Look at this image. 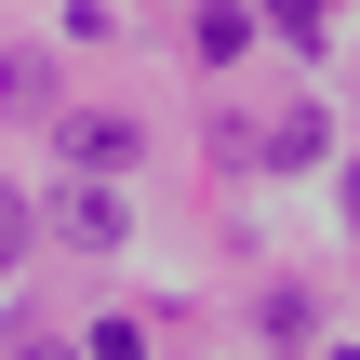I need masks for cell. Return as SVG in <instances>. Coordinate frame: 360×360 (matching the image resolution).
<instances>
[{"mask_svg": "<svg viewBox=\"0 0 360 360\" xmlns=\"http://www.w3.org/2000/svg\"><path fill=\"white\" fill-rule=\"evenodd\" d=\"M67 160H80V174H120V160H134V120H120V107H80V120H67Z\"/></svg>", "mask_w": 360, "mask_h": 360, "instance_id": "cell-1", "label": "cell"}, {"mask_svg": "<svg viewBox=\"0 0 360 360\" xmlns=\"http://www.w3.org/2000/svg\"><path fill=\"white\" fill-rule=\"evenodd\" d=\"M53 240H67V254H107V240H120V200H107V187H67V200H53Z\"/></svg>", "mask_w": 360, "mask_h": 360, "instance_id": "cell-2", "label": "cell"}, {"mask_svg": "<svg viewBox=\"0 0 360 360\" xmlns=\"http://www.w3.org/2000/svg\"><path fill=\"white\" fill-rule=\"evenodd\" d=\"M321 13H334V0H267V27H281V40H334Z\"/></svg>", "mask_w": 360, "mask_h": 360, "instance_id": "cell-3", "label": "cell"}, {"mask_svg": "<svg viewBox=\"0 0 360 360\" xmlns=\"http://www.w3.org/2000/svg\"><path fill=\"white\" fill-rule=\"evenodd\" d=\"M0 267H27V200L0 187Z\"/></svg>", "mask_w": 360, "mask_h": 360, "instance_id": "cell-4", "label": "cell"}]
</instances>
